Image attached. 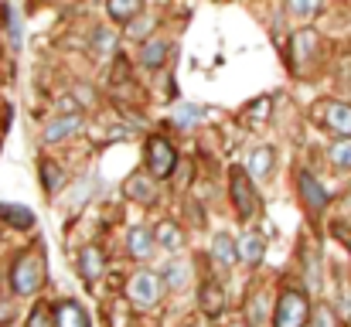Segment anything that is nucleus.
<instances>
[{
	"instance_id": "nucleus-25",
	"label": "nucleus",
	"mask_w": 351,
	"mask_h": 327,
	"mask_svg": "<svg viewBox=\"0 0 351 327\" xmlns=\"http://www.w3.org/2000/svg\"><path fill=\"white\" fill-rule=\"evenodd\" d=\"M328 160H331L338 171H351V136H341L338 143H331Z\"/></svg>"
},
{
	"instance_id": "nucleus-27",
	"label": "nucleus",
	"mask_w": 351,
	"mask_h": 327,
	"mask_svg": "<svg viewBox=\"0 0 351 327\" xmlns=\"http://www.w3.org/2000/svg\"><path fill=\"white\" fill-rule=\"evenodd\" d=\"M287 7H290L293 17H304V21H307V17H314V14L321 10V0H290Z\"/></svg>"
},
{
	"instance_id": "nucleus-1",
	"label": "nucleus",
	"mask_w": 351,
	"mask_h": 327,
	"mask_svg": "<svg viewBox=\"0 0 351 327\" xmlns=\"http://www.w3.org/2000/svg\"><path fill=\"white\" fill-rule=\"evenodd\" d=\"M45 273H48V259H45V249L34 245V249H24L14 266H10V290L17 297H31L41 290L45 283Z\"/></svg>"
},
{
	"instance_id": "nucleus-14",
	"label": "nucleus",
	"mask_w": 351,
	"mask_h": 327,
	"mask_svg": "<svg viewBox=\"0 0 351 327\" xmlns=\"http://www.w3.org/2000/svg\"><path fill=\"white\" fill-rule=\"evenodd\" d=\"M235 245H239V259H242V263H249V266H259V263H263V256H266V242H263V235H259V232H245Z\"/></svg>"
},
{
	"instance_id": "nucleus-4",
	"label": "nucleus",
	"mask_w": 351,
	"mask_h": 327,
	"mask_svg": "<svg viewBox=\"0 0 351 327\" xmlns=\"http://www.w3.org/2000/svg\"><path fill=\"white\" fill-rule=\"evenodd\" d=\"M143 164H147V174L150 178H171L174 167H178V150L171 147V140L164 136H150L147 140V154H143Z\"/></svg>"
},
{
	"instance_id": "nucleus-30",
	"label": "nucleus",
	"mask_w": 351,
	"mask_h": 327,
	"mask_svg": "<svg viewBox=\"0 0 351 327\" xmlns=\"http://www.w3.org/2000/svg\"><path fill=\"white\" fill-rule=\"evenodd\" d=\"M27 327H51V317H48L45 304H34V311L27 314Z\"/></svg>"
},
{
	"instance_id": "nucleus-21",
	"label": "nucleus",
	"mask_w": 351,
	"mask_h": 327,
	"mask_svg": "<svg viewBox=\"0 0 351 327\" xmlns=\"http://www.w3.org/2000/svg\"><path fill=\"white\" fill-rule=\"evenodd\" d=\"M106 10H110V17H113V21L130 24V21L143 10V0H106Z\"/></svg>"
},
{
	"instance_id": "nucleus-8",
	"label": "nucleus",
	"mask_w": 351,
	"mask_h": 327,
	"mask_svg": "<svg viewBox=\"0 0 351 327\" xmlns=\"http://www.w3.org/2000/svg\"><path fill=\"white\" fill-rule=\"evenodd\" d=\"M79 130H82V116H79V112H72V116H58V119L45 123L41 140H45V143H62V140L75 136Z\"/></svg>"
},
{
	"instance_id": "nucleus-6",
	"label": "nucleus",
	"mask_w": 351,
	"mask_h": 327,
	"mask_svg": "<svg viewBox=\"0 0 351 327\" xmlns=\"http://www.w3.org/2000/svg\"><path fill=\"white\" fill-rule=\"evenodd\" d=\"M297 195H300V202H304V208H307L311 215H321V212L331 205L328 188H324L311 171H297Z\"/></svg>"
},
{
	"instance_id": "nucleus-17",
	"label": "nucleus",
	"mask_w": 351,
	"mask_h": 327,
	"mask_svg": "<svg viewBox=\"0 0 351 327\" xmlns=\"http://www.w3.org/2000/svg\"><path fill=\"white\" fill-rule=\"evenodd\" d=\"M273 160H276L273 147H256V150L249 154V160H245V174H252V178H269V174H273Z\"/></svg>"
},
{
	"instance_id": "nucleus-29",
	"label": "nucleus",
	"mask_w": 351,
	"mask_h": 327,
	"mask_svg": "<svg viewBox=\"0 0 351 327\" xmlns=\"http://www.w3.org/2000/svg\"><path fill=\"white\" fill-rule=\"evenodd\" d=\"M307 324H314V327H335L338 321H335V311L321 304L317 311H311V321H307Z\"/></svg>"
},
{
	"instance_id": "nucleus-3",
	"label": "nucleus",
	"mask_w": 351,
	"mask_h": 327,
	"mask_svg": "<svg viewBox=\"0 0 351 327\" xmlns=\"http://www.w3.org/2000/svg\"><path fill=\"white\" fill-rule=\"evenodd\" d=\"M126 297L133 300V307H136V311H150V307H157V304H160V297H164L160 273L140 269V273L130 280V287H126Z\"/></svg>"
},
{
	"instance_id": "nucleus-22",
	"label": "nucleus",
	"mask_w": 351,
	"mask_h": 327,
	"mask_svg": "<svg viewBox=\"0 0 351 327\" xmlns=\"http://www.w3.org/2000/svg\"><path fill=\"white\" fill-rule=\"evenodd\" d=\"M38 174H41V184H45V191H48V195L62 191V184H65V174H62V167H58L55 160H41Z\"/></svg>"
},
{
	"instance_id": "nucleus-15",
	"label": "nucleus",
	"mask_w": 351,
	"mask_h": 327,
	"mask_svg": "<svg viewBox=\"0 0 351 327\" xmlns=\"http://www.w3.org/2000/svg\"><path fill=\"white\" fill-rule=\"evenodd\" d=\"M198 304H202V311H205L208 317H219V314L226 311V290H222L219 283H202Z\"/></svg>"
},
{
	"instance_id": "nucleus-10",
	"label": "nucleus",
	"mask_w": 351,
	"mask_h": 327,
	"mask_svg": "<svg viewBox=\"0 0 351 327\" xmlns=\"http://www.w3.org/2000/svg\"><path fill=\"white\" fill-rule=\"evenodd\" d=\"M154 245H157V239H154V228L133 225V228L126 232V252H130L133 259H150Z\"/></svg>"
},
{
	"instance_id": "nucleus-2",
	"label": "nucleus",
	"mask_w": 351,
	"mask_h": 327,
	"mask_svg": "<svg viewBox=\"0 0 351 327\" xmlns=\"http://www.w3.org/2000/svg\"><path fill=\"white\" fill-rule=\"evenodd\" d=\"M311 321V300L304 290L287 287L276 300V314H273V327H307Z\"/></svg>"
},
{
	"instance_id": "nucleus-28",
	"label": "nucleus",
	"mask_w": 351,
	"mask_h": 327,
	"mask_svg": "<svg viewBox=\"0 0 351 327\" xmlns=\"http://www.w3.org/2000/svg\"><path fill=\"white\" fill-rule=\"evenodd\" d=\"M205 116H208V109L205 106H191V103H188V106L178 109V116H174V119H178L181 126H191V123H198V119H205Z\"/></svg>"
},
{
	"instance_id": "nucleus-23",
	"label": "nucleus",
	"mask_w": 351,
	"mask_h": 327,
	"mask_svg": "<svg viewBox=\"0 0 351 327\" xmlns=\"http://www.w3.org/2000/svg\"><path fill=\"white\" fill-rule=\"evenodd\" d=\"M160 283H164V287H171V290H181V287L188 283V263H181V259L167 263V266H164V273H160Z\"/></svg>"
},
{
	"instance_id": "nucleus-16",
	"label": "nucleus",
	"mask_w": 351,
	"mask_h": 327,
	"mask_svg": "<svg viewBox=\"0 0 351 327\" xmlns=\"http://www.w3.org/2000/svg\"><path fill=\"white\" fill-rule=\"evenodd\" d=\"M212 259H219L222 266H235L239 263V245L229 232H215L212 235Z\"/></svg>"
},
{
	"instance_id": "nucleus-37",
	"label": "nucleus",
	"mask_w": 351,
	"mask_h": 327,
	"mask_svg": "<svg viewBox=\"0 0 351 327\" xmlns=\"http://www.w3.org/2000/svg\"><path fill=\"white\" fill-rule=\"evenodd\" d=\"M348 72H351V69H348Z\"/></svg>"
},
{
	"instance_id": "nucleus-9",
	"label": "nucleus",
	"mask_w": 351,
	"mask_h": 327,
	"mask_svg": "<svg viewBox=\"0 0 351 327\" xmlns=\"http://www.w3.org/2000/svg\"><path fill=\"white\" fill-rule=\"evenodd\" d=\"M126 198H133V202H140V205H157V181L150 178V174H130V181H126Z\"/></svg>"
},
{
	"instance_id": "nucleus-5",
	"label": "nucleus",
	"mask_w": 351,
	"mask_h": 327,
	"mask_svg": "<svg viewBox=\"0 0 351 327\" xmlns=\"http://www.w3.org/2000/svg\"><path fill=\"white\" fill-rule=\"evenodd\" d=\"M229 191H232V205L239 218H256L259 212V195L252 191V184H249V174H245V167H232V174H229Z\"/></svg>"
},
{
	"instance_id": "nucleus-20",
	"label": "nucleus",
	"mask_w": 351,
	"mask_h": 327,
	"mask_svg": "<svg viewBox=\"0 0 351 327\" xmlns=\"http://www.w3.org/2000/svg\"><path fill=\"white\" fill-rule=\"evenodd\" d=\"M0 218H3L10 228H21V232L34 228V212L24 208V205H0Z\"/></svg>"
},
{
	"instance_id": "nucleus-34",
	"label": "nucleus",
	"mask_w": 351,
	"mask_h": 327,
	"mask_svg": "<svg viewBox=\"0 0 351 327\" xmlns=\"http://www.w3.org/2000/svg\"><path fill=\"white\" fill-rule=\"evenodd\" d=\"M232 327H249V324H232Z\"/></svg>"
},
{
	"instance_id": "nucleus-36",
	"label": "nucleus",
	"mask_w": 351,
	"mask_h": 327,
	"mask_svg": "<svg viewBox=\"0 0 351 327\" xmlns=\"http://www.w3.org/2000/svg\"><path fill=\"white\" fill-rule=\"evenodd\" d=\"M188 327H195V324H188Z\"/></svg>"
},
{
	"instance_id": "nucleus-19",
	"label": "nucleus",
	"mask_w": 351,
	"mask_h": 327,
	"mask_svg": "<svg viewBox=\"0 0 351 327\" xmlns=\"http://www.w3.org/2000/svg\"><path fill=\"white\" fill-rule=\"evenodd\" d=\"M167 51H171V45H167L164 38H150V41L140 48V62H143L147 69H160V65L167 62Z\"/></svg>"
},
{
	"instance_id": "nucleus-35",
	"label": "nucleus",
	"mask_w": 351,
	"mask_h": 327,
	"mask_svg": "<svg viewBox=\"0 0 351 327\" xmlns=\"http://www.w3.org/2000/svg\"><path fill=\"white\" fill-rule=\"evenodd\" d=\"M348 256H351V242H348Z\"/></svg>"
},
{
	"instance_id": "nucleus-11",
	"label": "nucleus",
	"mask_w": 351,
	"mask_h": 327,
	"mask_svg": "<svg viewBox=\"0 0 351 327\" xmlns=\"http://www.w3.org/2000/svg\"><path fill=\"white\" fill-rule=\"evenodd\" d=\"M317 48H321V34H317L314 27H300V31H293L290 51H293L297 62H311V58L317 55Z\"/></svg>"
},
{
	"instance_id": "nucleus-13",
	"label": "nucleus",
	"mask_w": 351,
	"mask_h": 327,
	"mask_svg": "<svg viewBox=\"0 0 351 327\" xmlns=\"http://www.w3.org/2000/svg\"><path fill=\"white\" fill-rule=\"evenodd\" d=\"M154 239H157V245H164V249H171V252L184 249V228H181L174 218H164V221H157V228H154Z\"/></svg>"
},
{
	"instance_id": "nucleus-32",
	"label": "nucleus",
	"mask_w": 351,
	"mask_h": 327,
	"mask_svg": "<svg viewBox=\"0 0 351 327\" xmlns=\"http://www.w3.org/2000/svg\"><path fill=\"white\" fill-rule=\"evenodd\" d=\"M263 116H269V99H256V103L249 106V119H252V123H259Z\"/></svg>"
},
{
	"instance_id": "nucleus-33",
	"label": "nucleus",
	"mask_w": 351,
	"mask_h": 327,
	"mask_svg": "<svg viewBox=\"0 0 351 327\" xmlns=\"http://www.w3.org/2000/svg\"><path fill=\"white\" fill-rule=\"evenodd\" d=\"M341 317H351V293L341 297Z\"/></svg>"
},
{
	"instance_id": "nucleus-31",
	"label": "nucleus",
	"mask_w": 351,
	"mask_h": 327,
	"mask_svg": "<svg viewBox=\"0 0 351 327\" xmlns=\"http://www.w3.org/2000/svg\"><path fill=\"white\" fill-rule=\"evenodd\" d=\"M7 31H10V45L21 48V21H17V10L7 7Z\"/></svg>"
},
{
	"instance_id": "nucleus-12",
	"label": "nucleus",
	"mask_w": 351,
	"mask_h": 327,
	"mask_svg": "<svg viewBox=\"0 0 351 327\" xmlns=\"http://www.w3.org/2000/svg\"><path fill=\"white\" fill-rule=\"evenodd\" d=\"M79 269H82V280H99L103 276V269H106V256H103V249L99 245H82V252H79Z\"/></svg>"
},
{
	"instance_id": "nucleus-24",
	"label": "nucleus",
	"mask_w": 351,
	"mask_h": 327,
	"mask_svg": "<svg viewBox=\"0 0 351 327\" xmlns=\"http://www.w3.org/2000/svg\"><path fill=\"white\" fill-rule=\"evenodd\" d=\"M113 51H117V34L110 27H96V34H93V55L110 58Z\"/></svg>"
},
{
	"instance_id": "nucleus-26",
	"label": "nucleus",
	"mask_w": 351,
	"mask_h": 327,
	"mask_svg": "<svg viewBox=\"0 0 351 327\" xmlns=\"http://www.w3.org/2000/svg\"><path fill=\"white\" fill-rule=\"evenodd\" d=\"M150 27H154V17H150V14H136V17L130 21L126 34H130V38H147V34H150Z\"/></svg>"
},
{
	"instance_id": "nucleus-18",
	"label": "nucleus",
	"mask_w": 351,
	"mask_h": 327,
	"mask_svg": "<svg viewBox=\"0 0 351 327\" xmlns=\"http://www.w3.org/2000/svg\"><path fill=\"white\" fill-rule=\"evenodd\" d=\"M55 327H89V317L75 300H62L55 307Z\"/></svg>"
},
{
	"instance_id": "nucleus-7",
	"label": "nucleus",
	"mask_w": 351,
	"mask_h": 327,
	"mask_svg": "<svg viewBox=\"0 0 351 327\" xmlns=\"http://www.w3.org/2000/svg\"><path fill=\"white\" fill-rule=\"evenodd\" d=\"M317 119L335 130L338 136H351V106L348 103H338V99H324L317 103Z\"/></svg>"
}]
</instances>
